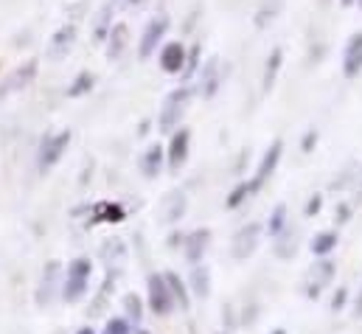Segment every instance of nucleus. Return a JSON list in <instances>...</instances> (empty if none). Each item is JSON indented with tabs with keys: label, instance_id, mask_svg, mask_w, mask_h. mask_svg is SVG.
Returning <instances> with one entry per match:
<instances>
[{
	"label": "nucleus",
	"instance_id": "f257e3e1",
	"mask_svg": "<svg viewBox=\"0 0 362 334\" xmlns=\"http://www.w3.org/2000/svg\"><path fill=\"white\" fill-rule=\"evenodd\" d=\"M90 272H93V264L90 258H85V255L82 258H74L68 264V275L62 281V298L68 304H76V301L85 298V292L90 287Z\"/></svg>",
	"mask_w": 362,
	"mask_h": 334
},
{
	"label": "nucleus",
	"instance_id": "f03ea898",
	"mask_svg": "<svg viewBox=\"0 0 362 334\" xmlns=\"http://www.w3.org/2000/svg\"><path fill=\"white\" fill-rule=\"evenodd\" d=\"M191 87H175L169 96H166V101H163V107H160V115H158V129H163V132H175L177 127H180L182 115H185V110H188V101H191Z\"/></svg>",
	"mask_w": 362,
	"mask_h": 334
},
{
	"label": "nucleus",
	"instance_id": "7ed1b4c3",
	"mask_svg": "<svg viewBox=\"0 0 362 334\" xmlns=\"http://www.w3.org/2000/svg\"><path fill=\"white\" fill-rule=\"evenodd\" d=\"M262 236H264V225H259V222H250V225L239 228L236 236H233V245H230V255L236 261H247L253 253L259 250Z\"/></svg>",
	"mask_w": 362,
	"mask_h": 334
},
{
	"label": "nucleus",
	"instance_id": "20e7f679",
	"mask_svg": "<svg viewBox=\"0 0 362 334\" xmlns=\"http://www.w3.org/2000/svg\"><path fill=\"white\" fill-rule=\"evenodd\" d=\"M169 14H158V17H152L149 23H146V28H144V34H141V42H138V57L141 59H149L155 51H158V45H160V40L169 34Z\"/></svg>",
	"mask_w": 362,
	"mask_h": 334
},
{
	"label": "nucleus",
	"instance_id": "39448f33",
	"mask_svg": "<svg viewBox=\"0 0 362 334\" xmlns=\"http://www.w3.org/2000/svg\"><path fill=\"white\" fill-rule=\"evenodd\" d=\"M334 272H337V264L329 258V255H320V261H315L306 272V295L309 298H317L332 281H334Z\"/></svg>",
	"mask_w": 362,
	"mask_h": 334
},
{
	"label": "nucleus",
	"instance_id": "423d86ee",
	"mask_svg": "<svg viewBox=\"0 0 362 334\" xmlns=\"http://www.w3.org/2000/svg\"><path fill=\"white\" fill-rule=\"evenodd\" d=\"M71 138H74V132L71 129H62V132H57V135H51V138L42 141V152H40V171L42 174L51 171V168L62 161L65 149L71 146Z\"/></svg>",
	"mask_w": 362,
	"mask_h": 334
},
{
	"label": "nucleus",
	"instance_id": "0eeeda50",
	"mask_svg": "<svg viewBox=\"0 0 362 334\" xmlns=\"http://www.w3.org/2000/svg\"><path fill=\"white\" fill-rule=\"evenodd\" d=\"M37 71H40V62H37V59H25L23 65H17V68H14V71L0 82V98L14 96V93L25 90L28 84L37 79Z\"/></svg>",
	"mask_w": 362,
	"mask_h": 334
},
{
	"label": "nucleus",
	"instance_id": "6e6552de",
	"mask_svg": "<svg viewBox=\"0 0 362 334\" xmlns=\"http://www.w3.org/2000/svg\"><path fill=\"white\" fill-rule=\"evenodd\" d=\"M149 306L160 318L175 312V295H172V289H169L163 275H149Z\"/></svg>",
	"mask_w": 362,
	"mask_h": 334
},
{
	"label": "nucleus",
	"instance_id": "1a4fd4ad",
	"mask_svg": "<svg viewBox=\"0 0 362 334\" xmlns=\"http://www.w3.org/2000/svg\"><path fill=\"white\" fill-rule=\"evenodd\" d=\"M197 79V93L202 96V98H211L216 90H219V84H222V65H219V57H211V59H205V65L202 68H197V74H194Z\"/></svg>",
	"mask_w": 362,
	"mask_h": 334
},
{
	"label": "nucleus",
	"instance_id": "9d476101",
	"mask_svg": "<svg viewBox=\"0 0 362 334\" xmlns=\"http://www.w3.org/2000/svg\"><path fill=\"white\" fill-rule=\"evenodd\" d=\"M76 25H62V28H57L54 31V37L48 40V59L51 62H62V59H68V54L74 51V45H76Z\"/></svg>",
	"mask_w": 362,
	"mask_h": 334
},
{
	"label": "nucleus",
	"instance_id": "9b49d317",
	"mask_svg": "<svg viewBox=\"0 0 362 334\" xmlns=\"http://www.w3.org/2000/svg\"><path fill=\"white\" fill-rule=\"evenodd\" d=\"M59 275H62V267H59V261H48V267L42 270V281H40V289H37V304H40V306H48V304H54L57 292L62 289V281H59Z\"/></svg>",
	"mask_w": 362,
	"mask_h": 334
},
{
	"label": "nucleus",
	"instance_id": "f8f14e48",
	"mask_svg": "<svg viewBox=\"0 0 362 334\" xmlns=\"http://www.w3.org/2000/svg\"><path fill=\"white\" fill-rule=\"evenodd\" d=\"M362 74V31L351 34V40L346 42L343 51V76L346 79H357Z\"/></svg>",
	"mask_w": 362,
	"mask_h": 334
},
{
	"label": "nucleus",
	"instance_id": "ddd939ff",
	"mask_svg": "<svg viewBox=\"0 0 362 334\" xmlns=\"http://www.w3.org/2000/svg\"><path fill=\"white\" fill-rule=\"evenodd\" d=\"M185 54H188V48L182 45V42H166L163 48H160V68L166 71V74H182V65H185Z\"/></svg>",
	"mask_w": 362,
	"mask_h": 334
},
{
	"label": "nucleus",
	"instance_id": "4468645a",
	"mask_svg": "<svg viewBox=\"0 0 362 334\" xmlns=\"http://www.w3.org/2000/svg\"><path fill=\"white\" fill-rule=\"evenodd\" d=\"M107 57L115 62V59H121L124 57V51H127V45H129V25L127 23H112V28H110V34H107Z\"/></svg>",
	"mask_w": 362,
	"mask_h": 334
},
{
	"label": "nucleus",
	"instance_id": "2eb2a0df",
	"mask_svg": "<svg viewBox=\"0 0 362 334\" xmlns=\"http://www.w3.org/2000/svg\"><path fill=\"white\" fill-rule=\"evenodd\" d=\"M188 144H191V132L180 127L172 132V141H169V166L172 168H180L185 161H188Z\"/></svg>",
	"mask_w": 362,
	"mask_h": 334
},
{
	"label": "nucleus",
	"instance_id": "dca6fc26",
	"mask_svg": "<svg viewBox=\"0 0 362 334\" xmlns=\"http://www.w3.org/2000/svg\"><path fill=\"white\" fill-rule=\"evenodd\" d=\"M185 208H188V197H185L182 191H172V194H166V200H163L160 219H163L166 225H175V222H180L182 217H185Z\"/></svg>",
	"mask_w": 362,
	"mask_h": 334
},
{
	"label": "nucleus",
	"instance_id": "f3484780",
	"mask_svg": "<svg viewBox=\"0 0 362 334\" xmlns=\"http://www.w3.org/2000/svg\"><path fill=\"white\" fill-rule=\"evenodd\" d=\"M182 245H185V261H188V264H199L205 250H208V245H211V231H208V228H199V231H194Z\"/></svg>",
	"mask_w": 362,
	"mask_h": 334
},
{
	"label": "nucleus",
	"instance_id": "a211bd4d",
	"mask_svg": "<svg viewBox=\"0 0 362 334\" xmlns=\"http://www.w3.org/2000/svg\"><path fill=\"white\" fill-rule=\"evenodd\" d=\"M281 155H284V141H272L270 149L264 152L262 163H259V168H256V177H253L259 185H264V183H267V177H272V171H275L278 163H281Z\"/></svg>",
	"mask_w": 362,
	"mask_h": 334
},
{
	"label": "nucleus",
	"instance_id": "6ab92c4d",
	"mask_svg": "<svg viewBox=\"0 0 362 334\" xmlns=\"http://www.w3.org/2000/svg\"><path fill=\"white\" fill-rule=\"evenodd\" d=\"M118 6H121V0H104L101 11H98V17H95V25H93L95 42H104V40H107V34H110V28H112V14L118 11Z\"/></svg>",
	"mask_w": 362,
	"mask_h": 334
},
{
	"label": "nucleus",
	"instance_id": "aec40b11",
	"mask_svg": "<svg viewBox=\"0 0 362 334\" xmlns=\"http://www.w3.org/2000/svg\"><path fill=\"white\" fill-rule=\"evenodd\" d=\"M163 146L160 144H155V146H149L144 155H141V171H144V177L146 180H155L160 171H163Z\"/></svg>",
	"mask_w": 362,
	"mask_h": 334
},
{
	"label": "nucleus",
	"instance_id": "412c9836",
	"mask_svg": "<svg viewBox=\"0 0 362 334\" xmlns=\"http://www.w3.org/2000/svg\"><path fill=\"white\" fill-rule=\"evenodd\" d=\"M284 68V48H272L267 62H264V74H262V90L270 93L272 84L278 82V74Z\"/></svg>",
	"mask_w": 362,
	"mask_h": 334
},
{
	"label": "nucleus",
	"instance_id": "4be33fe9",
	"mask_svg": "<svg viewBox=\"0 0 362 334\" xmlns=\"http://www.w3.org/2000/svg\"><path fill=\"white\" fill-rule=\"evenodd\" d=\"M191 292L199 298V301H205V298H211V270L202 264H191Z\"/></svg>",
	"mask_w": 362,
	"mask_h": 334
},
{
	"label": "nucleus",
	"instance_id": "5701e85b",
	"mask_svg": "<svg viewBox=\"0 0 362 334\" xmlns=\"http://www.w3.org/2000/svg\"><path fill=\"white\" fill-rule=\"evenodd\" d=\"M295 236H298V234H295L292 228H284V231L275 236V255H278V258L286 261V258L295 255V250H298V239H295Z\"/></svg>",
	"mask_w": 362,
	"mask_h": 334
},
{
	"label": "nucleus",
	"instance_id": "b1692460",
	"mask_svg": "<svg viewBox=\"0 0 362 334\" xmlns=\"http://www.w3.org/2000/svg\"><path fill=\"white\" fill-rule=\"evenodd\" d=\"M101 258L107 264H118L121 267L127 261V245H124V239H107L101 245Z\"/></svg>",
	"mask_w": 362,
	"mask_h": 334
},
{
	"label": "nucleus",
	"instance_id": "393cba45",
	"mask_svg": "<svg viewBox=\"0 0 362 334\" xmlns=\"http://www.w3.org/2000/svg\"><path fill=\"white\" fill-rule=\"evenodd\" d=\"M259 191H262V185H259L256 180H247V183H242V185H236V188L230 191V197H228L225 205H228V208H239L247 197H253V194H259Z\"/></svg>",
	"mask_w": 362,
	"mask_h": 334
},
{
	"label": "nucleus",
	"instance_id": "a878e982",
	"mask_svg": "<svg viewBox=\"0 0 362 334\" xmlns=\"http://www.w3.org/2000/svg\"><path fill=\"white\" fill-rule=\"evenodd\" d=\"M163 278H166V284H169V289H172V295H175V304L180 301V309H188V306H191V301H188L185 281H182L177 272H163Z\"/></svg>",
	"mask_w": 362,
	"mask_h": 334
},
{
	"label": "nucleus",
	"instance_id": "bb28decb",
	"mask_svg": "<svg viewBox=\"0 0 362 334\" xmlns=\"http://www.w3.org/2000/svg\"><path fill=\"white\" fill-rule=\"evenodd\" d=\"M281 8H284V0H264L259 6V11H256V25L259 28H267V23H272L281 14Z\"/></svg>",
	"mask_w": 362,
	"mask_h": 334
},
{
	"label": "nucleus",
	"instance_id": "cd10ccee",
	"mask_svg": "<svg viewBox=\"0 0 362 334\" xmlns=\"http://www.w3.org/2000/svg\"><path fill=\"white\" fill-rule=\"evenodd\" d=\"M337 248V234L334 231H323L312 239V253L315 255H329V253Z\"/></svg>",
	"mask_w": 362,
	"mask_h": 334
},
{
	"label": "nucleus",
	"instance_id": "c85d7f7f",
	"mask_svg": "<svg viewBox=\"0 0 362 334\" xmlns=\"http://www.w3.org/2000/svg\"><path fill=\"white\" fill-rule=\"evenodd\" d=\"M284 228H286V205L281 202V205H275L270 222H267V234H270V236H278Z\"/></svg>",
	"mask_w": 362,
	"mask_h": 334
},
{
	"label": "nucleus",
	"instance_id": "c756f323",
	"mask_svg": "<svg viewBox=\"0 0 362 334\" xmlns=\"http://www.w3.org/2000/svg\"><path fill=\"white\" fill-rule=\"evenodd\" d=\"M199 54H202L199 42L188 48V54H185V65H182V74H185V79H191V76L197 74V68H199Z\"/></svg>",
	"mask_w": 362,
	"mask_h": 334
},
{
	"label": "nucleus",
	"instance_id": "7c9ffc66",
	"mask_svg": "<svg viewBox=\"0 0 362 334\" xmlns=\"http://www.w3.org/2000/svg\"><path fill=\"white\" fill-rule=\"evenodd\" d=\"M90 90H93V74H79L76 82L68 87V96H71V98H79V96L90 93Z\"/></svg>",
	"mask_w": 362,
	"mask_h": 334
},
{
	"label": "nucleus",
	"instance_id": "2f4dec72",
	"mask_svg": "<svg viewBox=\"0 0 362 334\" xmlns=\"http://www.w3.org/2000/svg\"><path fill=\"white\" fill-rule=\"evenodd\" d=\"M124 309H127V315H129V321H135V323H141V318H144V306H141V298L138 295H124Z\"/></svg>",
	"mask_w": 362,
	"mask_h": 334
},
{
	"label": "nucleus",
	"instance_id": "473e14b6",
	"mask_svg": "<svg viewBox=\"0 0 362 334\" xmlns=\"http://www.w3.org/2000/svg\"><path fill=\"white\" fill-rule=\"evenodd\" d=\"M104 334H132V326H129V321L112 318V321H107V329H104Z\"/></svg>",
	"mask_w": 362,
	"mask_h": 334
},
{
	"label": "nucleus",
	"instance_id": "72a5a7b5",
	"mask_svg": "<svg viewBox=\"0 0 362 334\" xmlns=\"http://www.w3.org/2000/svg\"><path fill=\"white\" fill-rule=\"evenodd\" d=\"M98 211L107 214V217H104L107 222H121V219H124V211H121L118 205H98Z\"/></svg>",
	"mask_w": 362,
	"mask_h": 334
},
{
	"label": "nucleus",
	"instance_id": "f704fd0d",
	"mask_svg": "<svg viewBox=\"0 0 362 334\" xmlns=\"http://www.w3.org/2000/svg\"><path fill=\"white\" fill-rule=\"evenodd\" d=\"M346 298H349V289H346V287H340V289L334 292V298H332V309H334V312H340V309L346 306Z\"/></svg>",
	"mask_w": 362,
	"mask_h": 334
},
{
	"label": "nucleus",
	"instance_id": "c9c22d12",
	"mask_svg": "<svg viewBox=\"0 0 362 334\" xmlns=\"http://www.w3.org/2000/svg\"><path fill=\"white\" fill-rule=\"evenodd\" d=\"M320 205H323V197H320V194H315V197L306 202V217H315V214L320 211Z\"/></svg>",
	"mask_w": 362,
	"mask_h": 334
},
{
	"label": "nucleus",
	"instance_id": "e433bc0d",
	"mask_svg": "<svg viewBox=\"0 0 362 334\" xmlns=\"http://www.w3.org/2000/svg\"><path fill=\"white\" fill-rule=\"evenodd\" d=\"M315 144H317V129H309L306 138H303V144H300V149H303V152H312Z\"/></svg>",
	"mask_w": 362,
	"mask_h": 334
},
{
	"label": "nucleus",
	"instance_id": "4c0bfd02",
	"mask_svg": "<svg viewBox=\"0 0 362 334\" xmlns=\"http://www.w3.org/2000/svg\"><path fill=\"white\" fill-rule=\"evenodd\" d=\"M354 312L362 315V284H360V292H357V304H354Z\"/></svg>",
	"mask_w": 362,
	"mask_h": 334
},
{
	"label": "nucleus",
	"instance_id": "58836bf2",
	"mask_svg": "<svg viewBox=\"0 0 362 334\" xmlns=\"http://www.w3.org/2000/svg\"><path fill=\"white\" fill-rule=\"evenodd\" d=\"M340 222H349V205H340Z\"/></svg>",
	"mask_w": 362,
	"mask_h": 334
},
{
	"label": "nucleus",
	"instance_id": "ea45409f",
	"mask_svg": "<svg viewBox=\"0 0 362 334\" xmlns=\"http://www.w3.org/2000/svg\"><path fill=\"white\" fill-rule=\"evenodd\" d=\"M144 3H146V0H127V6H129V8H141Z\"/></svg>",
	"mask_w": 362,
	"mask_h": 334
},
{
	"label": "nucleus",
	"instance_id": "a19ab883",
	"mask_svg": "<svg viewBox=\"0 0 362 334\" xmlns=\"http://www.w3.org/2000/svg\"><path fill=\"white\" fill-rule=\"evenodd\" d=\"M343 6H357V0H340Z\"/></svg>",
	"mask_w": 362,
	"mask_h": 334
},
{
	"label": "nucleus",
	"instance_id": "79ce46f5",
	"mask_svg": "<svg viewBox=\"0 0 362 334\" xmlns=\"http://www.w3.org/2000/svg\"><path fill=\"white\" fill-rule=\"evenodd\" d=\"M76 334H95V332H93V329H79Z\"/></svg>",
	"mask_w": 362,
	"mask_h": 334
},
{
	"label": "nucleus",
	"instance_id": "37998d69",
	"mask_svg": "<svg viewBox=\"0 0 362 334\" xmlns=\"http://www.w3.org/2000/svg\"><path fill=\"white\" fill-rule=\"evenodd\" d=\"M275 334H284V329H278V332H275Z\"/></svg>",
	"mask_w": 362,
	"mask_h": 334
},
{
	"label": "nucleus",
	"instance_id": "c03bdc74",
	"mask_svg": "<svg viewBox=\"0 0 362 334\" xmlns=\"http://www.w3.org/2000/svg\"><path fill=\"white\" fill-rule=\"evenodd\" d=\"M357 6H360V8H362V0H357Z\"/></svg>",
	"mask_w": 362,
	"mask_h": 334
},
{
	"label": "nucleus",
	"instance_id": "a18cd8bd",
	"mask_svg": "<svg viewBox=\"0 0 362 334\" xmlns=\"http://www.w3.org/2000/svg\"><path fill=\"white\" fill-rule=\"evenodd\" d=\"M138 334H149V332H138Z\"/></svg>",
	"mask_w": 362,
	"mask_h": 334
}]
</instances>
